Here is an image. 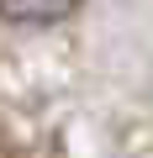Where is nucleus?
I'll return each mask as SVG.
<instances>
[{
	"mask_svg": "<svg viewBox=\"0 0 153 158\" xmlns=\"http://www.w3.org/2000/svg\"><path fill=\"white\" fill-rule=\"evenodd\" d=\"M69 11H79V0H0V16L21 27H48V21H63Z\"/></svg>",
	"mask_w": 153,
	"mask_h": 158,
	"instance_id": "1",
	"label": "nucleus"
}]
</instances>
